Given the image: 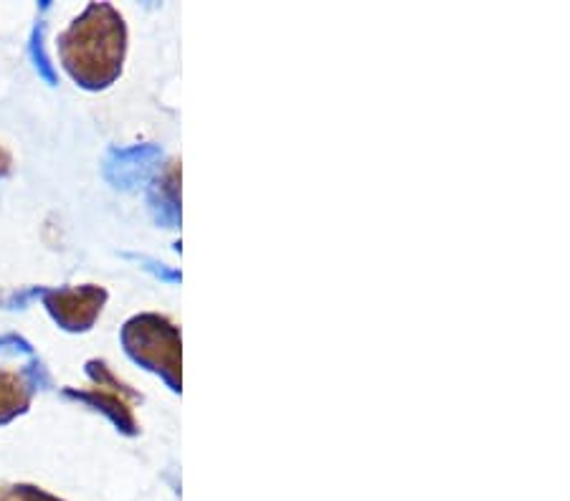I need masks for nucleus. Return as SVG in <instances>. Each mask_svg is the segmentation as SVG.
Returning a JSON list of instances; mask_svg holds the SVG:
<instances>
[{"label":"nucleus","mask_w":570,"mask_h":501,"mask_svg":"<svg viewBox=\"0 0 570 501\" xmlns=\"http://www.w3.org/2000/svg\"><path fill=\"white\" fill-rule=\"evenodd\" d=\"M0 501H64L31 484H0Z\"/></svg>","instance_id":"nucleus-6"},{"label":"nucleus","mask_w":570,"mask_h":501,"mask_svg":"<svg viewBox=\"0 0 570 501\" xmlns=\"http://www.w3.org/2000/svg\"><path fill=\"white\" fill-rule=\"evenodd\" d=\"M61 64L84 89L99 91L117 82L128 53V23L109 3H89L59 36Z\"/></svg>","instance_id":"nucleus-1"},{"label":"nucleus","mask_w":570,"mask_h":501,"mask_svg":"<svg viewBox=\"0 0 570 501\" xmlns=\"http://www.w3.org/2000/svg\"><path fill=\"white\" fill-rule=\"evenodd\" d=\"M122 344L137 365L147 367L168 382L173 393H181V330L162 315H137L124 322Z\"/></svg>","instance_id":"nucleus-2"},{"label":"nucleus","mask_w":570,"mask_h":501,"mask_svg":"<svg viewBox=\"0 0 570 501\" xmlns=\"http://www.w3.org/2000/svg\"><path fill=\"white\" fill-rule=\"evenodd\" d=\"M107 304V289L84 284V286H61L46 289L44 307L49 309L53 322L64 327L66 332H87L97 322Z\"/></svg>","instance_id":"nucleus-4"},{"label":"nucleus","mask_w":570,"mask_h":501,"mask_svg":"<svg viewBox=\"0 0 570 501\" xmlns=\"http://www.w3.org/2000/svg\"><path fill=\"white\" fill-rule=\"evenodd\" d=\"M31 57H34L36 69L46 76V80H49L51 84L57 82V74H53V69L49 64V57H46V51H44V26H38L34 30V38H31Z\"/></svg>","instance_id":"nucleus-7"},{"label":"nucleus","mask_w":570,"mask_h":501,"mask_svg":"<svg viewBox=\"0 0 570 501\" xmlns=\"http://www.w3.org/2000/svg\"><path fill=\"white\" fill-rule=\"evenodd\" d=\"M36 382L28 370H0V426L23 416L34 401Z\"/></svg>","instance_id":"nucleus-5"},{"label":"nucleus","mask_w":570,"mask_h":501,"mask_svg":"<svg viewBox=\"0 0 570 501\" xmlns=\"http://www.w3.org/2000/svg\"><path fill=\"white\" fill-rule=\"evenodd\" d=\"M13 168V158L11 155H8V150H3V147H0V178L8 175V172H11Z\"/></svg>","instance_id":"nucleus-8"},{"label":"nucleus","mask_w":570,"mask_h":501,"mask_svg":"<svg viewBox=\"0 0 570 501\" xmlns=\"http://www.w3.org/2000/svg\"><path fill=\"white\" fill-rule=\"evenodd\" d=\"M87 375L92 378L89 390H66L69 398L74 401H82L105 413V416L114 423L122 433L135 436L137 433V418H135V401L137 393L130 386L117 378V375L109 370V365L105 359H89L87 363Z\"/></svg>","instance_id":"nucleus-3"}]
</instances>
